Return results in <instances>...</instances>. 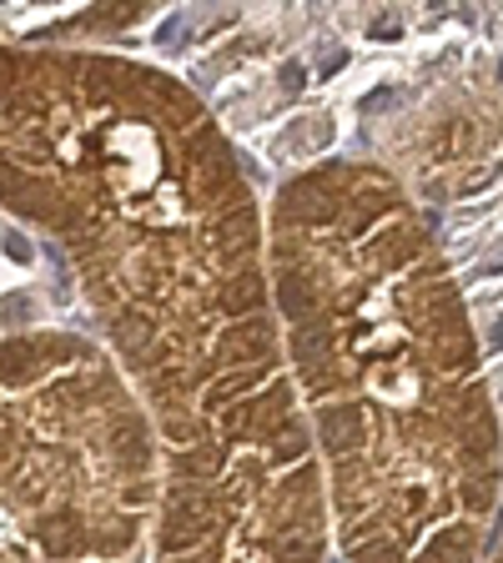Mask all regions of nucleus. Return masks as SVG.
Instances as JSON below:
<instances>
[]
</instances>
